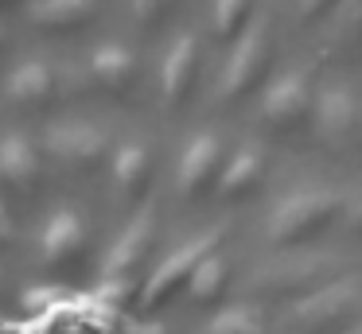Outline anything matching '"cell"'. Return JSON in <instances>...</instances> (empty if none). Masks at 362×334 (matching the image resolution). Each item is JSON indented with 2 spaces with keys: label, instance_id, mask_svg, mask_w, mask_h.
Segmentation results:
<instances>
[{
  "label": "cell",
  "instance_id": "cell-27",
  "mask_svg": "<svg viewBox=\"0 0 362 334\" xmlns=\"http://www.w3.org/2000/svg\"><path fill=\"white\" fill-rule=\"evenodd\" d=\"M351 334H362V323H358V326H354V330H351Z\"/></svg>",
  "mask_w": 362,
  "mask_h": 334
},
{
  "label": "cell",
  "instance_id": "cell-11",
  "mask_svg": "<svg viewBox=\"0 0 362 334\" xmlns=\"http://www.w3.org/2000/svg\"><path fill=\"white\" fill-rule=\"evenodd\" d=\"M327 256H300V261H276L253 276V287H273V292H315L327 276Z\"/></svg>",
  "mask_w": 362,
  "mask_h": 334
},
{
  "label": "cell",
  "instance_id": "cell-6",
  "mask_svg": "<svg viewBox=\"0 0 362 334\" xmlns=\"http://www.w3.org/2000/svg\"><path fill=\"white\" fill-rule=\"evenodd\" d=\"M105 132L86 121H59L47 129V152L66 167H94L105 155Z\"/></svg>",
  "mask_w": 362,
  "mask_h": 334
},
{
  "label": "cell",
  "instance_id": "cell-4",
  "mask_svg": "<svg viewBox=\"0 0 362 334\" xmlns=\"http://www.w3.org/2000/svg\"><path fill=\"white\" fill-rule=\"evenodd\" d=\"M218 237H222L218 229H211V233H195V237H187L180 249H172V253H168L164 261L156 264V268H152L148 284H144V303H148V307H156V303H164L168 295L175 292V287L191 284L195 268L214 253Z\"/></svg>",
  "mask_w": 362,
  "mask_h": 334
},
{
  "label": "cell",
  "instance_id": "cell-19",
  "mask_svg": "<svg viewBox=\"0 0 362 334\" xmlns=\"http://www.w3.org/2000/svg\"><path fill=\"white\" fill-rule=\"evenodd\" d=\"M199 334H265V315L250 303H234V307H222Z\"/></svg>",
  "mask_w": 362,
  "mask_h": 334
},
{
  "label": "cell",
  "instance_id": "cell-16",
  "mask_svg": "<svg viewBox=\"0 0 362 334\" xmlns=\"http://www.w3.org/2000/svg\"><path fill=\"white\" fill-rule=\"evenodd\" d=\"M4 93H8V101H16V105L35 109L55 93V74H51L47 62H35V59L20 62L8 74V82H4Z\"/></svg>",
  "mask_w": 362,
  "mask_h": 334
},
{
  "label": "cell",
  "instance_id": "cell-22",
  "mask_svg": "<svg viewBox=\"0 0 362 334\" xmlns=\"http://www.w3.org/2000/svg\"><path fill=\"white\" fill-rule=\"evenodd\" d=\"M168 4H172V0H133V16L141 23H156L160 16L168 12Z\"/></svg>",
  "mask_w": 362,
  "mask_h": 334
},
{
  "label": "cell",
  "instance_id": "cell-3",
  "mask_svg": "<svg viewBox=\"0 0 362 334\" xmlns=\"http://www.w3.org/2000/svg\"><path fill=\"white\" fill-rule=\"evenodd\" d=\"M358 303H362V284L354 276H343V280H327L315 292H308L288 311V318H292V326H300L308 334H323L331 326L346 323L358 311Z\"/></svg>",
  "mask_w": 362,
  "mask_h": 334
},
{
  "label": "cell",
  "instance_id": "cell-24",
  "mask_svg": "<svg viewBox=\"0 0 362 334\" xmlns=\"http://www.w3.org/2000/svg\"><path fill=\"white\" fill-rule=\"evenodd\" d=\"M331 4H335V0H300V8H304V16H320V12H327Z\"/></svg>",
  "mask_w": 362,
  "mask_h": 334
},
{
  "label": "cell",
  "instance_id": "cell-17",
  "mask_svg": "<svg viewBox=\"0 0 362 334\" xmlns=\"http://www.w3.org/2000/svg\"><path fill=\"white\" fill-rule=\"evenodd\" d=\"M148 171H152V155L144 144H121L117 148V155H113V183H117V191L125 198L144 191Z\"/></svg>",
  "mask_w": 362,
  "mask_h": 334
},
{
  "label": "cell",
  "instance_id": "cell-28",
  "mask_svg": "<svg viewBox=\"0 0 362 334\" xmlns=\"http://www.w3.org/2000/svg\"><path fill=\"white\" fill-rule=\"evenodd\" d=\"M0 4H8V0H0Z\"/></svg>",
  "mask_w": 362,
  "mask_h": 334
},
{
  "label": "cell",
  "instance_id": "cell-5",
  "mask_svg": "<svg viewBox=\"0 0 362 334\" xmlns=\"http://www.w3.org/2000/svg\"><path fill=\"white\" fill-rule=\"evenodd\" d=\"M312 90H308V74L304 70H281L273 82L261 93V117L273 129H292L300 117L312 109Z\"/></svg>",
  "mask_w": 362,
  "mask_h": 334
},
{
  "label": "cell",
  "instance_id": "cell-21",
  "mask_svg": "<svg viewBox=\"0 0 362 334\" xmlns=\"http://www.w3.org/2000/svg\"><path fill=\"white\" fill-rule=\"evenodd\" d=\"M250 4L253 0H214V31H218L222 39L230 35H242L245 23H250Z\"/></svg>",
  "mask_w": 362,
  "mask_h": 334
},
{
  "label": "cell",
  "instance_id": "cell-10",
  "mask_svg": "<svg viewBox=\"0 0 362 334\" xmlns=\"http://www.w3.org/2000/svg\"><path fill=\"white\" fill-rule=\"evenodd\" d=\"M312 117H315V132L327 144H346V136L354 132V121H358V105H354L351 85H327V90H320L312 101Z\"/></svg>",
  "mask_w": 362,
  "mask_h": 334
},
{
  "label": "cell",
  "instance_id": "cell-15",
  "mask_svg": "<svg viewBox=\"0 0 362 334\" xmlns=\"http://www.w3.org/2000/svg\"><path fill=\"white\" fill-rule=\"evenodd\" d=\"M261 175H265V155H261V148L257 144H242L226 163H222L218 194H226V198H242V194H250L253 186L261 183Z\"/></svg>",
  "mask_w": 362,
  "mask_h": 334
},
{
  "label": "cell",
  "instance_id": "cell-25",
  "mask_svg": "<svg viewBox=\"0 0 362 334\" xmlns=\"http://www.w3.org/2000/svg\"><path fill=\"white\" fill-rule=\"evenodd\" d=\"M129 334H168V326L164 323H133Z\"/></svg>",
  "mask_w": 362,
  "mask_h": 334
},
{
  "label": "cell",
  "instance_id": "cell-9",
  "mask_svg": "<svg viewBox=\"0 0 362 334\" xmlns=\"http://www.w3.org/2000/svg\"><path fill=\"white\" fill-rule=\"evenodd\" d=\"M152 233H156V214H152V206L136 210V214L129 217V225L121 229V237L113 241L110 256H105V276L110 280H129L133 276V272L141 268L148 245H152Z\"/></svg>",
  "mask_w": 362,
  "mask_h": 334
},
{
  "label": "cell",
  "instance_id": "cell-26",
  "mask_svg": "<svg viewBox=\"0 0 362 334\" xmlns=\"http://www.w3.org/2000/svg\"><path fill=\"white\" fill-rule=\"evenodd\" d=\"M351 217H354V225H358V229H362V202H358V206H354V214H351Z\"/></svg>",
  "mask_w": 362,
  "mask_h": 334
},
{
  "label": "cell",
  "instance_id": "cell-2",
  "mask_svg": "<svg viewBox=\"0 0 362 334\" xmlns=\"http://www.w3.org/2000/svg\"><path fill=\"white\" fill-rule=\"evenodd\" d=\"M269 59H273V28H269V20H250L218 74V93L222 97H238V93L253 90L265 78Z\"/></svg>",
  "mask_w": 362,
  "mask_h": 334
},
{
  "label": "cell",
  "instance_id": "cell-18",
  "mask_svg": "<svg viewBox=\"0 0 362 334\" xmlns=\"http://www.w3.org/2000/svg\"><path fill=\"white\" fill-rule=\"evenodd\" d=\"M94 16V0H35L32 20L47 31H74Z\"/></svg>",
  "mask_w": 362,
  "mask_h": 334
},
{
  "label": "cell",
  "instance_id": "cell-7",
  "mask_svg": "<svg viewBox=\"0 0 362 334\" xmlns=\"http://www.w3.org/2000/svg\"><path fill=\"white\" fill-rule=\"evenodd\" d=\"M222 171V144L214 132H195L183 144L180 163H175V183L183 194H199L206 191V183H218Z\"/></svg>",
  "mask_w": 362,
  "mask_h": 334
},
{
  "label": "cell",
  "instance_id": "cell-23",
  "mask_svg": "<svg viewBox=\"0 0 362 334\" xmlns=\"http://www.w3.org/2000/svg\"><path fill=\"white\" fill-rule=\"evenodd\" d=\"M12 229H16L12 225V210H8V202L0 198V241H12Z\"/></svg>",
  "mask_w": 362,
  "mask_h": 334
},
{
  "label": "cell",
  "instance_id": "cell-8",
  "mask_svg": "<svg viewBox=\"0 0 362 334\" xmlns=\"http://www.w3.org/2000/svg\"><path fill=\"white\" fill-rule=\"evenodd\" d=\"M40 249H43V264H47V268H66V264H74V256L86 249V217L71 206L55 210V214L43 222Z\"/></svg>",
  "mask_w": 362,
  "mask_h": 334
},
{
  "label": "cell",
  "instance_id": "cell-14",
  "mask_svg": "<svg viewBox=\"0 0 362 334\" xmlns=\"http://www.w3.org/2000/svg\"><path fill=\"white\" fill-rule=\"evenodd\" d=\"M195 70H199V39L195 35H180L164 54L160 66V85H164L168 101H183L187 90L195 85Z\"/></svg>",
  "mask_w": 362,
  "mask_h": 334
},
{
  "label": "cell",
  "instance_id": "cell-20",
  "mask_svg": "<svg viewBox=\"0 0 362 334\" xmlns=\"http://www.w3.org/2000/svg\"><path fill=\"white\" fill-rule=\"evenodd\" d=\"M226 284H230V264H226V256L222 253H211L203 264L195 268V276H191V299L195 303H211V299H218L222 292H226Z\"/></svg>",
  "mask_w": 362,
  "mask_h": 334
},
{
  "label": "cell",
  "instance_id": "cell-13",
  "mask_svg": "<svg viewBox=\"0 0 362 334\" xmlns=\"http://www.w3.org/2000/svg\"><path fill=\"white\" fill-rule=\"evenodd\" d=\"M90 74H94L105 90L125 93L129 85H133V78H136V54H133V47L121 43V39H105V43H98L94 54H90Z\"/></svg>",
  "mask_w": 362,
  "mask_h": 334
},
{
  "label": "cell",
  "instance_id": "cell-1",
  "mask_svg": "<svg viewBox=\"0 0 362 334\" xmlns=\"http://www.w3.org/2000/svg\"><path fill=\"white\" fill-rule=\"evenodd\" d=\"M339 210H343L339 191H327V186H296V191L281 194L269 206L265 237L273 245H296V241L320 233Z\"/></svg>",
  "mask_w": 362,
  "mask_h": 334
},
{
  "label": "cell",
  "instance_id": "cell-12",
  "mask_svg": "<svg viewBox=\"0 0 362 334\" xmlns=\"http://www.w3.org/2000/svg\"><path fill=\"white\" fill-rule=\"evenodd\" d=\"M0 179L16 191H35V183H40V152L24 132L0 136Z\"/></svg>",
  "mask_w": 362,
  "mask_h": 334
}]
</instances>
